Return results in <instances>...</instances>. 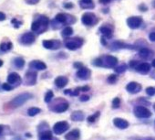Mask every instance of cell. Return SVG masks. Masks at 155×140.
Segmentation results:
<instances>
[{"label":"cell","mask_w":155,"mask_h":140,"mask_svg":"<svg viewBox=\"0 0 155 140\" xmlns=\"http://www.w3.org/2000/svg\"><path fill=\"white\" fill-rule=\"evenodd\" d=\"M116 81H117V76L114 75V74H111V75L109 76V78H108V82H109L110 84H114Z\"/></svg>","instance_id":"37"},{"label":"cell","mask_w":155,"mask_h":140,"mask_svg":"<svg viewBox=\"0 0 155 140\" xmlns=\"http://www.w3.org/2000/svg\"><path fill=\"white\" fill-rule=\"evenodd\" d=\"M110 1H111V0H99V2H100L101 4H103V5H107V4H109Z\"/></svg>","instance_id":"46"},{"label":"cell","mask_w":155,"mask_h":140,"mask_svg":"<svg viewBox=\"0 0 155 140\" xmlns=\"http://www.w3.org/2000/svg\"><path fill=\"white\" fill-rule=\"evenodd\" d=\"M120 98H118V97L114 98L113 101H112V107L113 108H118V107H120Z\"/></svg>","instance_id":"35"},{"label":"cell","mask_w":155,"mask_h":140,"mask_svg":"<svg viewBox=\"0 0 155 140\" xmlns=\"http://www.w3.org/2000/svg\"><path fill=\"white\" fill-rule=\"evenodd\" d=\"M81 137V132L79 129H74L68 133L65 136L66 140H79Z\"/></svg>","instance_id":"16"},{"label":"cell","mask_w":155,"mask_h":140,"mask_svg":"<svg viewBox=\"0 0 155 140\" xmlns=\"http://www.w3.org/2000/svg\"><path fill=\"white\" fill-rule=\"evenodd\" d=\"M2 88H3L5 91H11V90H12V86H11L9 84H8V83H6V84H3V85H2Z\"/></svg>","instance_id":"40"},{"label":"cell","mask_w":155,"mask_h":140,"mask_svg":"<svg viewBox=\"0 0 155 140\" xmlns=\"http://www.w3.org/2000/svg\"><path fill=\"white\" fill-rule=\"evenodd\" d=\"M74 67H75V68H78V69H81V68H82L83 66H82V63L76 62V63H74Z\"/></svg>","instance_id":"47"},{"label":"cell","mask_w":155,"mask_h":140,"mask_svg":"<svg viewBox=\"0 0 155 140\" xmlns=\"http://www.w3.org/2000/svg\"><path fill=\"white\" fill-rule=\"evenodd\" d=\"M37 83V73L35 72H28L25 76V84L26 85H34Z\"/></svg>","instance_id":"14"},{"label":"cell","mask_w":155,"mask_h":140,"mask_svg":"<svg viewBox=\"0 0 155 140\" xmlns=\"http://www.w3.org/2000/svg\"><path fill=\"white\" fill-rule=\"evenodd\" d=\"M126 89H127L128 92H130V93H131V94H135V93H138V92L140 91L141 86H140L139 84L135 83V82H131V83H130V84L126 86Z\"/></svg>","instance_id":"19"},{"label":"cell","mask_w":155,"mask_h":140,"mask_svg":"<svg viewBox=\"0 0 155 140\" xmlns=\"http://www.w3.org/2000/svg\"><path fill=\"white\" fill-rule=\"evenodd\" d=\"M81 21L85 26H94L98 23L99 19L94 13L91 12H86L81 17Z\"/></svg>","instance_id":"5"},{"label":"cell","mask_w":155,"mask_h":140,"mask_svg":"<svg viewBox=\"0 0 155 140\" xmlns=\"http://www.w3.org/2000/svg\"><path fill=\"white\" fill-rule=\"evenodd\" d=\"M79 91H82V92H87L90 90V87L89 86H83V87H81V88H78Z\"/></svg>","instance_id":"44"},{"label":"cell","mask_w":155,"mask_h":140,"mask_svg":"<svg viewBox=\"0 0 155 140\" xmlns=\"http://www.w3.org/2000/svg\"><path fill=\"white\" fill-rule=\"evenodd\" d=\"M31 98V94H19L18 96H17L16 98H14L11 102H10V104L12 107L16 108V107H19L21 106L23 104H25L27 101H28L29 99Z\"/></svg>","instance_id":"6"},{"label":"cell","mask_w":155,"mask_h":140,"mask_svg":"<svg viewBox=\"0 0 155 140\" xmlns=\"http://www.w3.org/2000/svg\"><path fill=\"white\" fill-rule=\"evenodd\" d=\"M35 39H36L35 35L32 32H27L20 36L19 42L22 45H31L35 42Z\"/></svg>","instance_id":"10"},{"label":"cell","mask_w":155,"mask_h":140,"mask_svg":"<svg viewBox=\"0 0 155 140\" xmlns=\"http://www.w3.org/2000/svg\"><path fill=\"white\" fill-rule=\"evenodd\" d=\"M14 64H15V66H16L17 68L21 69V68H23L24 65H25V60H24V59L18 57V58H16V59L14 60Z\"/></svg>","instance_id":"29"},{"label":"cell","mask_w":155,"mask_h":140,"mask_svg":"<svg viewBox=\"0 0 155 140\" xmlns=\"http://www.w3.org/2000/svg\"><path fill=\"white\" fill-rule=\"evenodd\" d=\"M113 124L115 125V126H117L120 129H126L129 126L128 121H126L122 118H115L113 120Z\"/></svg>","instance_id":"21"},{"label":"cell","mask_w":155,"mask_h":140,"mask_svg":"<svg viewBox=\"0 0 155 140\" xmlns=\"http://www.w3.org/2000/svg\"><path fill=\"white\" fill-rule=\"evenodd\" d=\"M91 70H89L86 67H82L81 68L77 73V77L81 79V80H88L91 77Z\"/></svg>","instance_id":"13"},{"label":"cell","mask_w":155,"mask_h":140,"mask_svg":"<svg viewBox=\"0 0 155 140\" xmlns=\"http://www.w3.org/2000/svg\"><path fill=\"white\" fill-rule=\"evenodd\" d=\"M55 20L60 24L61 26L65 25V24H74L76 22V18L68 15V14H65V13H58L56 15L55 17Z\"/></svg>","instance_id":"3"},{"label":"cell","mask_w":155,"mask_h":140,"mask_svg":"<svg viewBox=\"0 0 155 140\" xmlns=\"http://www.w3.org/2000/svg\"><path fill=\"white\" fill-rule=\"evenodd\" d=\"M68 128H69V125H68V122H66V121H60V122H58V123H56L54 125L53 131L57 135H61V134L65 133Z\"/></svg>","instance_id":"9"},{"label":"cell","mask_w":155,"mask_h":140,"mask_svg":"<svg viewBox=\"0 0 155 140\" xmlns=\"http://www.w3.org/2000/svg\"><path fill=\"white\" fill-rule=\"evenodd\" d=\"M83 45V39L81 38H67L65 41V47L69 50H76Z\"/></svg>","instance_id":"2"},{"label":"cell","mask_w":155,"mask_h":140,"mask_svg":"<svg viewBox=\"0 0 155 140\" xmlns=\"http://www.w3.org/2000/svg\"><path fill=\"white\" fill-rule=\"evenodd\" d=\"M70 117L73 121H82L84 119L85 115L81 111H76L71 114Z\"/></svg>","instance_id":"24"},{"label":"cell","mask_w":155,"mask_h":140,"mask_svg":"<svg viewBox=\"0 0 155 140\" xmlns=\"http://www.w3.org/2000/svg\"><path fill=\"white\" fill-rule=\"evenodd\" d=\"M80 6L83 9H91L94 8L93 0H81Z\"/></svg>","instance_id":"23"},{"label":"cell","mask_w":155,"mask_h":140,"mask_svg":"<svg viewBox=\"0 0 155 140\" xmlns=\"http://www.w3.org/2000/svg\"><path fill=\"white\" fill-rule=\"evenodd\" d=\"M99 116H100V112H97V113H95L94 114H92V115L89 116L88 121H89V122H91V123H92V122L96 121V119H97Z\"/></svg>","instance_id":"34"},{"label":"cell","mask_w":155,"mask_h":140,"mask_svg":"<svg viewBox=\"0 0 155 140\" xmlns=\"http://www.w3.org/2000/svg\"><path fill=\"white\" fill-rule=\"evenodd\" d=\"M146 93L148 95H153L155 94V89L153 87H148L146 89Z\"/></svg>","instance_id":"38"},{"label":"cell","mask_w":155,"mask_h":140,"mask_svg":"<svg viewBox=\"0 0 155 140\" xmlns=\"http://www.w3.org/2000/svg\"><path fill=\"white\" fill-rule=\"evenodd\" d=\"M63 7H64L65 9H71V8L73 7V5H72V4H69V3H67V4L65 3V4L63 5Z\"/></svg>","instance_id":"48"},{"label":"cell","mask_w":155,"mask_h":140,"mask_svg":"<svg viewBox=\"0 0 155 140\" xmlns=\"http://www.w3.org/2000/svg\"><path fill=\"white\" fill-rule=\"evenodd\" d=\"M29 67L32 69L38 70V71H43V70H46L47 65L40 60H32L29 63Z\"/></svg>","instance_id":"17"},{"label":"cell","mask_w":155,"mask_h":140,"mask_svg":"<svg viewBox=\"0 0 155 140\" xmlns=\"http://www.w3.org/2000/svg\"><path fill=\"white\" fill-rule=\"evenodd\" d=\"M3 129H4L3 126H2V125H0V134H1V133L3 132Z\"/></svg>","instance_id":"49"},{"label":"cell","mask_w":155,"mask_h":140,"mask_svg":"<svg viewBox=\"0 0 155 140\" xmlns=\"http://www.w3.org/2000/svg\"><path fill=\"white\" fill-rule=\"evenodd\" d=\"M150 53H151V51H150L149 49H146V48H142V49H140V51H139L140 57V58H143V59H146V58L150 57V56L151 55Z\"/></svg>","instance_id":"28"},{"label":"cell","mask_w":155,"mask_h":140,"mask_svg":"<svg viewBox=\"0 0 155 140\" xmlns=\"http://www.w3.org/2000/svg\"><path fill=\"white\" fill-rule=\"evenodd\" d=\"M100 32L102 34V37L105 39H110L112 37V29L109 26H102L100 28Z\"/></svg>","instance_id":"18"},{"label":"cell","mask_w":155,"mask_h":140,"mask_svg":"<svg viewBox=\"0 0 155 140\" xmlns=\"http://www.w3.org/2000/svg\"><path fill=\"white\" fill-rule=\"evenodd\" d=\"M151 65H152V66L155 68V60H152V62H151Z\"/></svg>","instance_id":"50"},{"label":"cell","mask_w":155,"mask_h":140,"mask_svg":"<svg viewBox=\"0 0 155 140\" xmlns=\"http://www.w3.org/2000/svg\"><path fill=\"white\" fill-rule=\"evenodd\" d=\"M21 83V77L18 75V73H11L8 76V84H19Z\"/></svg>","instance_id":"15"},{"label":"cell","mask_w":155,"mask_h":140,"mask_svg":"<svg viewBox=\"0 0 155 140\" xmlns=\"http://www.w3.org/2000/svg\"><path fill=\"white\" fill-rule=\"evenodd\" d=\"M48 24H49V19L48 17L38 16L33 21V23L31 25V30L37 34H42L48 29Z\"/></svg>","instance_id":"1"},{"label":"cell","mask_w":155,"mask_h":140,"mask_svg":"<svg viewBox=\"0 0 155 140\" xmlns=\"http://www.w3.org/2000/svg\"><path fill=\"white\" fill-rule=\"evenodd\" d=\"M53 96H54V94L52 91H48L46 95H45V102L46 103H49L52 99H53Z\"/></svg>","instance_id":"33"},{"label":"cell","mask_w":155,"mask_h":140,"mask_svg":"<svg viewBox=\"0 0 155 140\" xmlns=\"http://www.w3.org/2000/svg\"><path fill=\"white\" fill-rule=\"evenodd\" d=\"M90 99V97L88 96V95H83V96H81V98H80V100L81 101V102H86V101H88Z\"/></svg>","instance_id":"45"},{"label":"cell","mask_w":155,"mask_h":140,"mask_svg":"<svg viewBox=\"0 0 155 140\" xmlns=\"http://www.w3.org/2000/svg\"><path fill=\"white\" fill-rule=\"evenodd\" d=\"M100 59H101V67L104 66L107 68H114L118 63V59L111 55H107V56H104L103 58H100Z\"/></svg>","instance_id":"7"},{"label":"cell","mask_w":155,"mask_h":140,"mask_svg":"<svg viewBox=\"0 0 155 140\" xmlns=\"http://www.w3.org/2000/svg\"><path fill=\"white\" fill-rule=\"evenodd\" d=\"M68 103L64 99H58L54 102L53 105L50 106V109L55 113H63L68 109Z\"/></svg>","instance_id":"4"},{"label":"cell","mask_w":155,"mask_h":140,"mask_svg":"<svg viewBox=\"0 0 155 140\" xmlns=\"http://www.w3.org/2000/svg\"><path fill=\"white\" fill-rule=\"evenodd\" d=\"M6 19H7V16H6V14L0 11V21H4Z\"/></svg>","instance_id":"43"},{"label":"cell","mask_w":155,"mask_h":140,"mask_svg":"<svg viewBox=\"0 0 155 140\" xmlns=\"http://www.w3.org/2000/svg\"><path fill=\"white\" fill-rule=\"evenodd\" d=\"M68 83V79L65 76H58L55 79V84L58 88L65 87Z\"/></svg>","instance_id":"20"},{"label":"cell","mask_w":155,"mask_h":140,"mask_svg":"<svg viewBox=\"0 0 155 140\" xmlns=\"http://www.w3.org/2000/svg\"><path fill=\"white\" fill-rule=\"evenodd\" d=\"M142 22L143 20L141 17H130L127 19V25L131 29H139L141 26Z\"/></svg>","instance_id":"8"},{"label":"cell","mask_w":155,"mask_h":140,"mask_svg":"<svg viewBox=\"0 0 155 140\" xmlns=\"http://www.w3.org/2000/svg\"><path fill=\"white\" fill-rule=\"evenodd\" d=\"M43 47L48 50H58L61 47V42L58 39H47L42 41Z\"/></svg>","instance_id":"11"},{"label":"cell","mask_w":155,"mask_h":140,"mask_svg":"<svg viewBox=\"0 0 155 140\" xmlns=\"http://www.w3.org/2000/svg\"><path fill=\"white\" fill-rule=\"evenodd\" d=\"M139 10L140 11H141V12H146L147 10H148V7L145 5V4H140V6H139Z\"/></svg>","instance_id":"39"},{"label":"cell","mask_w":155,"mask_h":140,"mask_svg":"<svg viewBox=\"0 0 155 140\" xmlns=\"http://www.w3.org/2000/svg\"><path fill=\"white\" fill-rule=\"evenodd\" d=\"M3 65V60H0V67H1Z\"/></svg>","instance_id":"51"},{"label":"cell","mask_w":155,"mask_h":140,"mask_svg":"<svg viewBox=\"0 0 155 140\" xmlns=\"http://www.w3.org/2000/svg\"><path fill=\"white\" fill-rule=\"evenodd\" d=\"M123 48H129L128 45L124 44L123 42L120 41H115L114 43H112V49L114 50H118V49H123Z\"/></svg>","instance_id":"31"},{"label":"cell","mask_w":155,"mask_h":140,"mask_svg":"<svg viewBox=\"0 0 155 140\" xmlns=\"http://www.w3.org/2000/svg\"><path fill=\"white\" fill-rule=\"evenodd\" d=\"M136 70L138 72H140V73H147L150 72V63H147V62H143V63H140L139 64L137 67H136Z\"/></svg>","instance_id":"22"},{"label":"cell","mask_w":155,"mask_h":140,"mask_svg":"<svg viewBox=\"0 0 155 140\" xmlns=\"http://www.w3.org/2000/svg\"><path fill=\"white\" fill-rule=\"evenodd\" d=\"M41 112V109L40 108H38V107H31L28 110V114L29 116H35L37 115L38 114H39Z\"/></svg>","instance_id":"30"},{"label":"cell","mask_w":155,"mask_h":140,"mask_svg":"<svg viewBox=\"0 0 155 140\" xmlns=\"http://www.w3.org/2000/svg\"><path fill=\"white\" fill-rule=\"evenodd\" d=\"M135 115L139 118H148L151 115V114L146 107L139 106L135 109Z\"/></svg>","instance_id":"12"},{"label":"cell","mask_w":155,"mask_h":140,"mask_svg":"<svg viewBox=\"0 0 155 140\" xmlns=\"http://www.w3.org/2000/svg\"><path fill=\"white\" fill-rule=\"evenodd\" d=\"M52 137V133L48 130L39 133V140H50Z\"/></svg>","instance_id":"25"},{"label":"cell","mask_w":155,"mask_h":140,"mask_svg":"<svg viewBox=\"0 0 155 140\" xmlns=\"http://www.w3.org/2000/svg\"><path fill=\"white\" fill-rule=\"evenodd\" d=\"M149 39H150V41L155 42V32H151V33L149 34Z\"/></svg>","instance_id":"41"},{"label":"cell","mask_w":155,"mask_h":140,"mask_svg":"<svg viewBox=\"0 0 155 140\" xmlns=\"http://www.w3.org/2000/svg\"><path fill=\"white\" fill-rule=\"evenodd\" d=\"M39 0H26V2L28 4H31V5H35L37 3H38Z\"/></svg>","instance_id":"42"},{"label":"cell","mask_w":155,"mask_h":140,"mask_svg":"<svg viewBox=\"0 0 155 140\" xmlns=\"http://www.w3.org/2000/svg\"><path fill=\"white\" fill-rule=\"evenodd\" d=\"M126 69H127V66L125 64H122V65H120L115 68V72L118 73H122L126 71Z\"/></svg>","instance_id":"32"},{"label":"cell","mask_w":155,"mask_h":140,"mask_svg":"<svg viewBox=\"0 0 155 140\" xmlns=\"http://www.w3.org/2000/svg\"><path fill=\"white\" fill-rule=\"evenodd\" d=\"M72 34H73V29H72L71 27H68V26L65 27V28L63 29L62 32H61V35H62V37H64V38H68V37L71 36Z\"/></svg>","instance_id":"27"},{"label":"cell","mask_w":155,"mask_h":140,"mask_svg":"<svg viewBox=\"0 0 155 140\" xmlns=\"http://www.w3.org/2000/svg\"><path fill=\"white\" fill-rule=\"evenodd\" d=\"M11 23L13 24V26L15 27V28H19L23 23H22V21H19V20H18L17 19H12V21H11Z\"/></svg>","instance_id":"36"},{"label":"cell","mask_w":155,"mask_h":140,"mask_svg":"<svg viewBox=\"0 0 155 140\" xmlns=\"http://www.w3.org/2000/svg\"><path fill=\"white\" fill-rule=\"evenodd\" d=\"M13 47V44L11 41H5V42H2L1 44H0V50H1L2 51H8L12 49Z\"/></svg>","instance_id":"26"},{"label":"cell","mask_w":155,"mask_h":140,"mask_svg":"<svg viewBox=\"0 0 155 140\" xmlns=\"http://www.w3.org/2000/svg\"><path fill=\"white\" fill-rule=\"evenodd\" d=\"M153 108H154V110H155V104H154V106H153Z\"/></svg>","instance_id":"53"},{"label":"cell","mask_w":155,"mask_h":140,"mask_svg":"<svg viewBox=\"0 0 155 140\" xmlns=\"http://www.w3.org/2000/svg\"><path fill=\"white\" fill-rule=\"evenodd\" d=\"M50 140H58V138H56V137H52Z\"/></svg>","instance_id":"52"}]
</instances>
